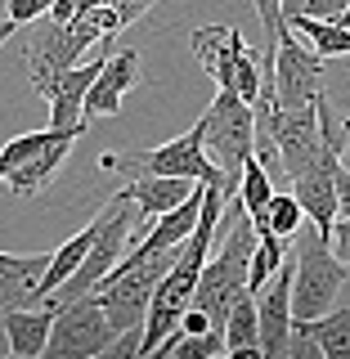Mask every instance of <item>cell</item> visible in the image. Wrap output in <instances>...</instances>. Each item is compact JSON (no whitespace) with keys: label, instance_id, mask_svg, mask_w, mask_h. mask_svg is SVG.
Listing matches in <instances>:
<instances>
[{"label":"cell","instance_id":"obj_1","mask_svg":"<svg viewBox=\"0 0 350 359\" xmlns=\"http://www.w3.org/2000/svg\"><path fill=\"white\" fill-rule=\"evenodd\" d=\"M180 247H166V252H149V247L135 243L126 256H121L117 265L108 269L104 278H99L95 297L104 301L108 319L117 332H130V328H144V314H149V301L157 283H162V274L171 269Z\"/></svg>","mask_w":350,"mask_h":359},{"label":"cell","instance_id":"obj_2","mask_svg":"<svg viewBox=\"0 0 350 359\" xmlns=\"http://www.w3.org/2000/svg\"><path fill=\"white\" fill-rule=\"evenodd\" d=\"M90 224H95V238H90L86 261L76 265V274L67 278L54 297H45V306H63V301H76V297H86V292H95L99 278H104L108 269L130 252V238H135V202H130L126 189L112 194Z\"/></svg>","mask_w":350,"mask_h":359},{"label":"cell","instance_id":"obj_3","mask_svg":"<svg viewBox=\"0 0 350 359\" xmlns=\"http://www.w3.org/2000/svg\"><path fill=\"white\" fill-rule=\"evenodd\" d=\"M202 144H207V157L220 166L224 184L238 194L243 162L256 153V112L238 90L216 86V99L202 112Z\"/></svg>","mask_w":350,"mask_h":359},{"label":"cell","instance_id":"obj_4","mask_svg":"<svg viewBox=\"0 0 350 359\" xmlns=\"http://www.w3.org/2000/svg\"><path fill=\"white\" fill-rule=\"evenodd\" d=\"M99 166H104V171H117V175H184V180H202V184H224L220 166L207 157V144H202V117L184 135L157 144V149L104 153ZM224 189H229V184H224ZM229 194H234V189H229Z\"/></svg>","mask_w":350,"mask_h":359},{"label":"cell","instance_id":"obj_5","mask_svg":"<svg viewBox=\"0 0 350 359\" xmlns=\"http://www.w3.org/2000/svg\"><path fill=\"white\" fill-rule=\"evenodd\" d=\"M95 41H104V27H99L95 14H76L72 22H45L36 27V36L27 41V76H32V90L45 99L54 90V81L67 72V67L81 63V54L90 50Z\"/></svg>","mask_w":350,"mask_h":359},{"label":"cell","instance_id":"obj_6","mask_svg":"<svg viewBox=\"0 0 350 359\" xmlns=\"http://www.w3.org/2000/svg\"><path fill=\"white\" fill-rule=\"evenodd\" d=\"M292 265H297L292 269V319L306 323V319L328 314L337 306V297H342V287H346V274H350V269L337 261L328 238L314 233L310 243H301Z\"/></svg>","mask_w":350,"mask_h":359},{"label":"cell","instance_id":"obj_7","mask_svg":"<svg viewBox=\"0 0 350 359\" xmlns=\"http://www.w3.org/2000/svg\"><path fill=\"white\" fill-rule=\"evenodd\" d=\"M112 337H117V328H112L104 301L95 292H86L76 301L54 306V328L41 359H95V355H108Z\"/></svg>","mask_w":350,"mask_h":359},{"label":"cell","instance_id":"obj_8","mask_svg":"<svg viewBox=\"0 0 350 359\" xmlns=\"http://www.w3.org/2000/svg\"><path fill=\"white\" fill-rule=\"evenodd\" d=\"M274 95L278 108H314V99L323 95V54L292 27L274 45Z\"/></svg>","mask_w":350,"mask_h":359},{"label":"cell","instance_id":"obj_9","mask_svg":"<svg viewBox=\"0 0 350 359\" xmlns=\"http://www.w3.org/2000/svg\"><path fill=\"white\" fill-rule=\"evenodd\" d=\"M292 261L278 265V274L256 292V323H261V359H288L292 341Z\"/></svg>","mask_w":350,"mask_h":359},{"label":"cell","instance_id":"obj_10","mask_svg":"<svg viewBox=\"0 0 350 359\" xmlns=\"http://www.w3.org/2000/svg\"><path fill=\"white\" fill-rule=\"evenodd\" d=\"M342 162H346L342 153H328L319 166L292 175V194L306 207V220L314 224L319 238H332V224L342 216V198H337V171H342Z\"/></svg>","mask_w":350,"mask_h":359},{"label":"cell","instance_id":"obj_11","mask_svg":"<svg viewBox=\"0 0 350 359\" xmlns=\"http://www.w3.org/2000/svg\"><path fill=\"white\" fill-rule=\"evenodd\" d=\"M108 54H99L95 63H76V67H67V72L54 81V90L45 95V104H50V126L54 130H76V135H86V95H90V86H95V76H99V67H104Z\"/></svg>","mask_w":350,"mask_h":359},{"label":"cell","instance_id":"obj_12","mask_svg":"<svg viewBox=\"0 0 350 359\" xmlns=\"http://www.w3.org/2000/svg\"><path fill=\"white\" fill-rule=\"evenodd\" d=\"M189 45H194L198 63L207 67V76H211L216 86H224V90H234V76H238L243 59L252 54V45L243 41V32H238V27H220V22L198 27Z\"/></svg>","mask_w":350,"mask_h":359},{"label":"cell","instance_id":"obj_13","mask_svg":"<svg viewBox=\"0 0 350 359\" xmlns=\"http://www.w3.org/2000/svg\"><path fill=\"white\" fill-rule=\"evenodd\" d=\"M135 86H140V54H135V50H117V54H112L108 50V59H104L95 86H90V95H86V121L121 112V99H126Z\"/></svg>","mask_w":350,"mask_h":359},{"label":"cell","instance_id":"obj_14","mask_svg":"<svg viewBox=\"0 0 350 359\" xmlns=\"http://www.w3.org/2000/svg\"><path fill=\"white\" fill-rule=\"evenodd\" d=\"M76 140H81L76 130H63L59 140L45 144L36 157H27L22 166H14V171L5 175V189H9L14 198H36V194H45V189H50V180L59 175V166L67 162V153H72Z\"/></svg>","mask_w":350,"mask_h":359},{"label":"cell","instance_id":"obj_15","mask_svg":"<svg viewBox=\"0 0 350 359\" xmlns=\"http://www.w3.org/2000/svg\"><path fill=\"white\" fill-rule=\"evenodd\" d=\"M50 265V252L36 256H9L0 252V310L41 306V274Z\"/></svg>","mask_w":350,"mask_h":359},{"label":"cell","instance_id":"obj_16","mask_svg":"<svg viewBox=\"0 0 350 359\" xmlns=\"http://www.w3.org/2000/svg\"><path fill=\"white\" fill-rule=\"evenodd\" d=\"M202 184V180H184V175H130V184H126V194L135 202V211H140V220H144V229L162 216V211H171L180 207L194 189Z\"/></svg>","mask_w":350,"mask_h":359},{"label":"cell","instance_id":"obj_17","mask_svg":"<svg viewBox=\"0 0 350 359\" xmlns=\"http://www.w3.org/2000/svg\"><path fill=\"white\" fill-rule=\"evenodd\" d=\"M50 328H54V306H18V310H5L9 355H18V359H36V355H45Z\"/></svg>","mask_w":350,"mask_h":359},{"label":"cell","instance_id":"obj_18","mask_svg":"<svg viewBox=\"0 0 350 359\" xmlns=\"http://www.w3.org/2000/svg\"><path fill=\"white\" fill-rule=\"evenodd\" d=\"M202 194H207V184H198L194 194H189L180 207H171V211H162L149 229L140 233V247H149V252H166V247H180L194 233V224H198V211H202Z\"/></svg>","mask_w":350,"mask_h":359},{"label":"cell","instance_id":"obj_19","mask_svg":"<svg viewBox=\"0 0 350 359\" xmlns=\"http://www.w3.org/2000/svg\"><path fill=\"white\" fill-rule=\"evenodd\" d=\"M224 355L229 359H261V323H256V292L247 287L234 297L224 319Z\"/></svg>","mask_w":350,"mask_h":359},{"label":"cell","instance_id":"obj_20","mask_svg":"<svg viewBox=\"0 0 350 359\" xmlns=\"http://www.w3.org/2000/svg\"><path fill=\"white\" fill-rule=\"evenodd\" d=\"M292 328L310 332L323 359H350V306H342V310L332 306L328 314H319V319H306V323L292 319Z\"/></svg>","mask_w":350,"mask_h":359},{"label":"cell","instance_id":"obj_21","mask_svg":"<svg viewBox=\"0 0 350 359\" xmlns=\"http://www.w3.org/2000/svg\"><path fill=\"white\" fill-rule=\"evenodd\" d=\"M90 238H95V224H86V229L72 233L59 252H50V265H45V274H41V306H45V297H54V292L76 274V265H81L86 252H90Z\"/></svg>","mask_w":350,"mask_h":359},{"label":"cell","instance_id":"obj_22","mask_svg":"<svg viewBox=\"0 0 350 359\" xmlns=\"http://www.w3.org/2000/svg\"><path fill=\"white\" fill-rule=\"evenodd\" d=\"M288 27L297 32V36L306 41V45H314V50H319L323 59H350V27H342V22L301 14V18H292Z\"/></svg>","mask_w":350,"mask_h":359},{"label":"cell","instance_id":"obj_23","mask_svg":"<svg viewBox=\"0 0 350 359\" xmlns=\"http://www.w3.org/2000/svg\"><path fill=\"white\" fill-rule=\"evenodd\" d=\"M256 224V233H278V238H297L301 233V224H306V207L297 202V194H278L274 189V198L265 202V211H256L252 216Z\"/></svg>","mask_w":350,"mask_h":359},{"label":"cell","instance_id":"obj_24","mask_svg":"<svg viewBox=\"0 0 350 359\" xmlns=\"http://www.w3.org/2000/svg\"><path fill=\"white\" fill-rule=\"evenodd\" d=\"M288 243L292 238H278V233H256V252H252V269H247V287L261 292L269 278L278 274V265L288 261Z\"/></svg>","mask_w":350,"mask_h":359},{"label":"cell","instance_id":"obj_25","mask_svg":"<svg viewBox=\"0 0 350 359\" xmlns=\"http://www.w3.org/2000/svg\"><path fill=\"white\" fill-rule=\"evenodd\" d=\"M238 198L247 207V216H256V211H265V202L274 198V180H269V166L261 157H247L243 162V175H238Z\"/></svg>","mask_w":350,"mask_h":359},{"label":"cell","instance_id":"obj_26","mask_svg":"<svg viewBox=\"0 0 350 359\" xmlns=\"http://www.w3.org/2000/svg\"><path fill=\"white\" fill-rule=\"evenodd\" d=\"M63 130H54V126H45V130H27V135H18V140H9V144H0V184H5V175L14 171V166H22L27 157H36L45 144H54Z\"/></svg>","mask_w":350,"mask_h":359},{"label":"cell","instance_id":"obj_27","mask_svg":"<svg viewBox=\"0 0 350 359\" xmlns=\"http://www.w3.org/2000/svg\"><path fill=\"white\" fill-rule=\"evenodd\" d=\"M256 5V18H261V32H265V54H274V45H278V36L288 32V22H283V9H278V0H252Z\"/></svg>","mask_w":350,"mask_h":359},{"label":"cell","instance_id":"obj_28","mask_svg":"<svg viewBox=\"0 0 350 359\" xmlns=\"http://www.w3.org/2000/svg\"><path fill=\"white\" fill-rule=\"evenodd\" d=\"M328 247L337 252V261H342V265L350 269V211H346V216H337V224H332V238H328Z\"/></svg>","mask_w":350,"mask_h":359},{"label":"cell","instance_id":"obj_29","mask_svg":"<svg viewBox=\"0 0 350 359\" xmlns=\"http://www.w3.org/2000/svg\"><path fill=\"white\" fill-rule=\"evenodd\" d=\"M153 5H157V0H112V9L121 14V22H126V27H130V22H140Z\"/></svg>","mask_w":350,"mask_h":359},{"label":"cell","instance_id":"obj_30","mask_svg":"<svg viewBox=\"0 0 350 359\" xmlns=\"http://www.w3.org/2000/svg\"><path fill=\"white\" fill-rule=\"evenodd\" d=\"M45 18H50V22H72L76 18V0H54Z\"/></svg>","mask_w":350,"mask_h":359},{"label":"cell","instance_id":"obj_31","mask_svg":"<svg viewBox=\"0 0 350 359\" xmlns=\"http://www.w3.org/2000/svg\"><path fill=\"white\" fill-rule=\"evenodd\" d=\"M278 9H283V22H292L306 14V0H278Z\"/></svg>","mask_w":350,"mask_h":359},{"label":"cell","instance_id":"obj_32","mask_svg":"<svg viewBox=\"0 0 350 359\" xmlns=\"http://www.w3.org/2000/svg\"><path fill=\"white\" fill-rule=\"evenodd\" d=\"M9 355V337H5V310H0V359Z\"/></svg>","mask_w":350,"mask_h":359},{"label":"cell","instance_id":"obj_33","mask_svg":"<svg viewBox=\"0 0 350 359\" xmlns=\"http://www.w3.org/2000/svg\"><path fill=\"white\" fill-rule=\"evenodd\" d=\"M14 32H18V27H14V22H9V18H0V45H5L9 36H14Z\"/></svg>","mask_w":350,"mask_h":359},{"label":"cell","instance_id":"obj_34","mask_svg":"<svg viewBox=\"0 0 350 359\" xmlns=\"http://www.w3.org/2000/svg\"><path fill=\"white\" fill-rule=\"evenodd\" d=\"M346 135H350V121H346ZM346 162H350V144H346Z\"/></svg>","mask_w":350,"mask_h":359}]
</instances>
